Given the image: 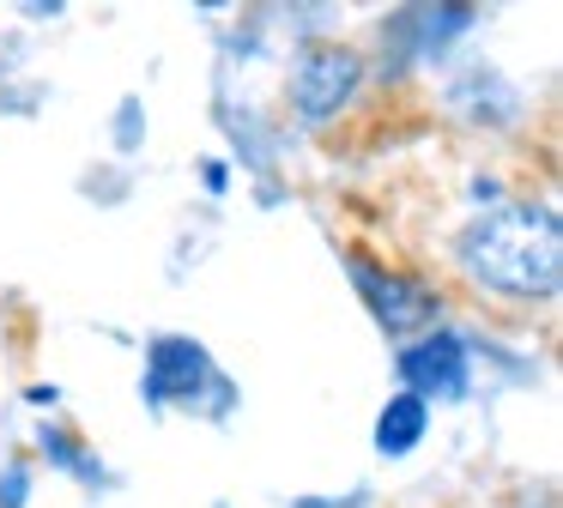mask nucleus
<instances>
[{
  "instance_id": "39448f33",
  "label": "nucleus",
  "mask_w": 563,
  "mask_h": 508,
  "mask_svg": "<svg viewBox=\"0 0 563 508\" xmlns=\"http://www.w3.org/2000/svg\"><path fill=\"white\" fill-rule=\"evenodd\" d=\"M424 423H430L424 399H412V394L388 399V406H382V423H376V448H382V454H406V448H418Z\"/></svg>"
},
{
  "instance_id": "7ed1b4c3",
  "label": "nucleus",
  "mask_w": 563,
  "mask_h": 508,
  "mask_svg": "<svg viewBox=\"0 0 563 508\" xmlns=\"http://www.w3.org/2000/svg\"><path fill=\"white\" fill-rule=\"evenodd\" d=\"M352 85H357V55H345V48L316 43V48H303V55H297L291 97H297V109H303L309 121H328L333 109L352 97Z\"/></svg>"
},
{
  "instance_id": "f03ea898",
  "label": "nucleus",
  "mask_w": 563,
  "mask_h": 508,
  "mask_svg": "<svg viewBox=\"0 0 563 508\" xmlns=\"http://www.w3.org/2000/svg\"><path fill=\"white\" fill-rule=\"evenodd\" d=\"M400 375L412 399H461L466 394V345L442 327V333H424L418 345L400 351Z\"/></svg>"
},
{
  "instance_id": "f257e3e1",
  "label": "nucleus",
  "mask_w": 563,
  "mask_h": 508,
  "mask_svg": "<svg viewBox=\"0 0 563 508\" xmlns=\"http://www.w3.org/2000/svg\"><path fill=\"white\" fill-rule=\"evenodd\" d=\"M461 261L478 285L509 297H551L558 290V224L539 206H497L473 218L461 236Z\"/></svg>"
},
{
  "instance_id": "20e7f679",
  "label": "nucleus",
  "mask_w": 563,
  "mask_h": 508,
  "mask_svg": "<svg viewBox=\"0 0 563 508\" xmlns=\"http://www.w3.org/2000/svg\"><path fill=\"white\" fill-rule=\"evenodd\" d=\"M357 290L369 297V309L382 314V327H412V321H424L430 314V290H418V285H406V278H382L376 266H364L357 261Z\"/></svg>"
}]
</instances>
